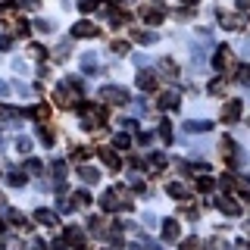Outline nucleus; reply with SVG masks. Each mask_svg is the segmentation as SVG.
<instances>
[{"label": "nucleus", "instance_id": "37998d69", "mask_svg": "<svg viewBox=\"0 0 250 250\" xmlns=\"http://www.w3.org/2000/svg\"><path fill=\"white\" fill-rule=\"evenodd\" d=\"M182 250H197V238H188L182 244Z\"/></svg>", "mask_w": 250, "mask_h": 250}, {"label": "nucleus", "instance_id": "ea45409f", "mask_svg": "<svg viewBox=\"0 0 250 250\" xmlns=\"http://www.w3.org/2000/svg\"><path fill=\"white\" fill-rule=\"evenodd\" d=\"M128 41H113V53H128Z\"/></svg>", "mask_w": 250, "mask_h": 250}, {"label": "nucleus", "instance_id": "9d476101", "mask_svg": "<svg viewBox=\"0 0 250 250\" xmlns=\"http://www.w3.org/2000/svg\"><path fill=\"white\" fill-rule=\"evenodd\" d=\"M178 238H182V225L175 219H166L163 222V241H178Z\"/></svg>", "mask_w": 250, "mask_h": 250}, {"label": "nucleus", "instance_id": "f3484780", "mask_svg": "<svg viewBox=\"0 0 250 250\" xmlns=\"http://www.w3.org/2000/svg\"><path fill=\"white\" fill-rule=\"evenodd\" d=\"M160 106L163 109H178V94H172V91L160 94Z\"/></svg>", "mask_w": 250, "mask_h": 250}, {"label": "nucleus", "instance_id": "8fccbe9b", "mask_svg": "<svg viewBox=\"0 0 250 250\" xmlns=\"http://www.w3.org/2000/svg\"><path fill=\"white\" fill-rule=\"evenodd\" d=\"M182 3H197V0H182Z\"/></svg>", "mask_w": 250, "mask_h": 250}, {"label": "nucleus", "instance_id": "f8f14e48", "mask_svg": "<svg viewBox=\"0 0 250 250\" xmlns=\"http://www.w3.org/2000/svg\"><path fill=\"white\" fill-rule=\"evenodd\" d=\"M35 219H38V222H41V225H47V229H53V225H60V219H57V213H50V209H35Z\"/></svg>", "mask_w": 250, "mask_h": 250}, {"label": "nucleus", "instance_id": "7c9ffc66", "mask_svg": "<svg viewBox=\"0 0 250 250\" xmlns=\"http://www.w3.org/2000/svg\"><path fill=\"white\" fill-rule=\"evenodd\" d=\"M35 28L41 31V35H50V31L57 28V25H53V22H47V19H38V22H35Z\"/></svg>", "mask_w": 250, "mask_h": 250}, {"label": "nucleus", "instance_id": "20e7f679", "mask_svg": "<svg viewBox=\"0 0 250 250\" xmlns=\"http://www.w3.org/2000/svg\"><path fill=\"white\" fill-rule=\"evenodd\" d=\"M241 113H244V104H241V100H229V104L222 106V122H225V125L238 122V119H241Z\"/></svg>", "mask_w": 250, "mask_h": 250}, {"label": "nucleus", "instance_id": "412c9836", "mask_svg": "<svg viewBox=\"0 0 250 250\" xmlns=\"http://www.w3.org/2000/svg\"><path fill=\"white\" fill-rule=\"evenodd\" d=\"M185 128H188V131H209V128H213V122H207V119H200V122H185Z\"/></svg>", "mask_w": 250, "mask_h": 250}, {"label": "nucleus", "instance_id": "9b49d317", "mask_svg": "<svg viewBox=\"0 0 250 250\" xmlns=\"http://www.w3.org/2000/svg\"><path fill=\"white\" fill-rule=\"evenodd\" d=\"M141 19H144L147 25H160V22H163V10H156V6H144V10H141Z\"/></svg>", "mask_w": 250, "mask_h": 250}, {"label": "nucleus", "instance_id": "2f4dec72", "mask_svg": "<svg viewBox=\"0 0 250 250\" xmlns=\"http://www.w3.org/2000/svg\"><path fill=\"white\" fill-rule=\"evenodd\" d=\"M209 94H225V78H216V82H209Z\"/></svg>", "mask_w": 250, "mask_h": 250}, {"label": "nucleus", "instance_id": "ddd939ff", "mask_svg": "<svg viewBox=\"0 0 250 250\" xmlns=\"http://www.w3.org/2000/svg\"><path fill=\"white\" fill-rule=\"evenodd\" d=\"M10 222H13V225H19L22 231H31V222H28V216L22 213V209H10Z\"/></svg>", "mask_w": 250, "mask_h": 250}, {"label": "nucleus", "instance_id": "4be33fe9", "mask_svg": "<svg viewBox=\"0 0 250 250\" xmlns=\"http://www.w3.org/2000/svg\"><path fill=\"white\" fill-rule=\"evenodd\" d=\"M131 147V138L128 135H116L113 138V150H128Z\"/></svg>", "mask_w": 250, "mask_h": 250}, {"label": "nucleus", "instance_id": "b1692460", "mask_svg": "<svg viewBox=\"0 0 250 250\" xmlns=\"http://www.w3.org/2000/svg\"><path fill=\"white\" fill-rule=\"evenodd\" d=\"M53 178H57V182L66 178V163H62V160H53Z\"/></svg>", "mask_w": 250, "mask_h": 250}, {"label": "nucleus", "instance_id": "de8ad7c7", "mask_svg": "<svg viewBox=\"0 0 250 250\" xmlns=\"http://www.w3.org/2000/svg\"><path fill=\"white\" fill-rule=\"evenodd\" d=\"M53 250H66V241H53Z\"/></svg>", "mask_w": 250, "mask_h": 250}, {"label": "nucleus", "instance_id": "a878e982", "mask_svg": "<svg viewBox=\"0 0 250 250\" xmlns=\"http://www.w3.org/2000/svg\"><path fill=\"white\" fill-rule=\"evenodd\" d=\"M160 138H163V144H172V125L169 122H160Z\"/></svg>", "mask_w": 250, "mask_h": 250}, {"label": "nucleus", "instance_id": "09e8293b", "mask_svg": "<svg viewBox=\"0 0 250 250\" xmlns=\"http://www.w3.org/2000/svg\"><path fill=\"white\" fill-rule=\"evenodd\" d=\"M6 94H10V88H6V84L0 82V97H6Z\"/></svg>", "mask_w": 250, "mask_h": 250}, {"label": "nucleus", "instance_id": "f03ea898", "mask_svg": "<svg viewBox=\"0 0 250 250\" xmlns=\"http://www.w3.org/2000/svg\"><path fill=\"white\" fill-rule=\"evenodd\" d=\"M100 100H106V104H113V106L131 104L128 91H125V88H119V84H106V88H100Z\"/></svg>", "mask_w": 250, "mask_h": 250}, {"label": "nucleus", "instance_id": "dca6fc26", "mask_svg": "<svg viewBox=\"0 0 250 250\" xmlns=\"http://www.w3.org/2000/svg\"><path fill=\"white\" fill-rule=\"evenodd\" d=\"M131 38H135L138 44H153V41H156V31H144V28H135V31H131Z\"/></svg>", "mask_w": 250, "mask_h": 250}, {"label": "nucleus", "instance_id": "c9c22d12", "mask_svg": "<svg viewBox=\"0 0 250 250\" xmlns=\"http://www.w3.org/2000/svg\"><path fill=\"white\" fill-rule=\"evenodd\" d=\"M25 166H28V172H31V175H41V169H44V166H41V160H28Z\"/></svg>", "mask_w": 250, "mask_h": 250}, {"label": "nucleus", "instance_id": "1a4fd4ad", "mask_svg": "<svg viewBox=\"0 0 250 250\" xmlns=\"http://www.w3.org/2000/svg\"><path fill=\"white\" fill-rule=\"evenodd\" d=\"M138 88L144 94L156 91V72H150V69H144V72H138Z\"/></svg>", "mask_w": 250, "mask_h": 250}, {"label": "nucleus", "instance_id": "a19ab883", "mask_svg": "<svg viewBox=\"0 0 250 250\" xmlns=\"http://www.w3.org/2000/svg\"><path fill=\"white\" fill-rule=\"evenodd\" d=\"M213 178H200V182H197V191H213Z\"/></svg>", "mask_w": 250, "mask_h": 250}, {"label": "nucleus", "instance_id": "f704fd0d", "mask_svg": "<svg viewBox=\"0 0 250 250\" xmlns=\"http://www.w3.org/2000/svg\"><path fill=\"white\" fill-rule=\"evenodd\" d=\"M16 150H19V153H28L31 150V141L28 138H19V141H16Z\"/></svg>", "mask_w": 250, "mask_h": 250}, {"label": "nucleus", "instance_id": "79ce46f5", "mask_svg": "<svg viewBox=\"0 0 250 250\" xmlns=\"http://www.w3.org/2000/svg\"><path fill=\"white\" fill-rule=\"evenodd\" d=\"M28 50H31V57H35V60H44V47L41 44H31Z\"/></svg>", "mask_w": 250, "mask_h": 250}, {"label": "nucleus", "instance_id": "cd10ccee", "mask_svg": "<svg viewBox=\"0 0 250 250\" xmlns=\"http://www.w3.org/2000/svg\"><path fill=\"white\" fill-rule=\"evenodd\" d=\"M31 116H35V119H47V116H50V106H47V104H38L35 109H31Z\"/></svg>", "mask_w": 250, "mask_h": 250}, {"label": "nucleus", "instance_id": "c85d7f7f", "mask_svg": "<svg viewBox=\"0 0 250 250\" xmlns=\"http://www.w3.org/2000/svg\"><path fill=\"white\" fill-rule=\"evenodd\" d=\"M88 156H91V147H72V160L82 163V160H88Z\"/></svg>", "mask_w": 250, "mask_h": 250}, {"label": "nucleus", "instance_id": "6ab92c4d", "mask_svg": "<svg viewBox=\"0 0 250 250\" xmlns=\"http://www.w3.org/2000/svg\"><path fill=\"white\" fill-rule=\"evenodd\" d=\"M66 241H69V244H72V247H78V250L84 247V234L78 231V229H69V231H66Z\"/></svg>", "mask_w": 250, "mask_h": 250}, {"label": "nucleus", "instance_id": "a18cd8bd", "mask_svg": "<svg viewBox=\"0 0 250 250\" xmlns=\"http://www.w3.org/2000/svg\"><path fill=\"white\" fill-rule=\"evenodd\" d=\"M10 44H13V38H10V35H0V50H6Z\"/></svg>", "mask_w": 250, "mask_h": 250}, {"label": "nucleus", "instance_id": "4468645a", "mask_svg": "<svg viewBox=\"0 0 250 250\" xmlns=\"http://www.w3.org/2000/svg\"><path fill=\"white\" fill-rule=\"evenodd\" d=\"M219 209H222L225 216H241V203H234L231 197H225V200H219Z\"/></svg>", "mask_w": 250, "mask_h": 250}, {"label": "nucleus", "instance_id": "c03bdc74", "mask_svg": "<svg viewBox=\"0 0 250 250\" xmlns=\"http://www.w3.org/2000/svg\"><path fill=\"white\" fill-rule=\"evenodd\" d=\"M22 10H38V0H19Z\"/></svg>", "mask_w": 250, "mask_h": 250}, {"label": "nucleus", "instance_id": "c756f323", "mask_svg": "<svg viewBox=\"0 0 250 250\" xmlns=\"http://www.w3.org/2000/svg\"><path fill=\"white\" fill-rule=\"evenodd\" d=\"M169 197H178V200H188V191L182 185H169Z\"/></svg>", "mask_w": 250, "mask_h": 250}, {"label": "nucleus", "instance_id": "58836bf2", "mask_svg": "<svg viewBox=\"0 0 250 250\" xmlns=\"http://www.w3.org/2000/svg\"><path fill=\"white\" fill-rule=\"evenodd\" d=\"M38 138H41V141H44L47 147L53 144V131H50V128H41V131H38Z\"/></svg>", "mask_w": 250, "mask_h": 250}, {"label": "nucleus", "instance_id": "39448f33", "mask_svg": "<svg viewBox=\"0 0 250 250\" xmlns=\"http://www.w3.org/2000/svg\"><path fill=\"white\" fill-rule=\"evenodd\" d=\"M97 35H100V25H94L88 19H82V22L72 25V38H97Z\"/></svg>", "mask_w": 250, "mask_h": 250}, {"label": "nucleus", "instance_id": "e433bc0d", "mask_svg": "<svg viewBox=\"0 0 250 250\" xmlns=\"http://www.w3.org/2000/svg\"><path fill=\"white\" fill-rule=\"evenodd\" d=\"M10 185L22 188V185H25V175H22V172H10Z\"/></svg>", "mask_w": 250, "mask_h": 250}, {"label": "nucleus", "instance_id": "72a5a7b5", "mask_svg": "<svg viewBox=\"0 0 250 250\" xmlns=\"http://www.w3.org/2000/svg\"><path fill=\"white\" fill-rule=\"evenodd\" d=\"M78 10H82V13H94V10H97V0H78Z\"/></svg>", "mask_w": 250, "mask_h": 250}, {"label": "nucleus", "instance_id": "7ed1b4c3", "mask_svg": "<svg viewBox=\"0 0 250 250\" xmlns=\"http://www.w3.org/2000/svg\"><path fill=\"white\" fill-rule=\"evenodd\" d=\"M100 207H104V209H119V207L128 209V207H131V200H128V197L122 200V188H109L104 197H100Z\"/></svg>", "mask_w": 250, "mask_h": 250}, {"label": "nucleus", "instance_id": "2eb2a0df", "mask_svg": "<svg viewBox=\"0 0 250 250\" xmlns=\"http://www.w3.org/2000/svg\"><path fill=\"white\" fill-rule=\"evenodd\" d=\"M100 160H104L109 169H119V156L113 153V147H100Z\"/></svg>", "mask_w": 250, "mask_h": 250}, {"label": "nucleus", "instance_id": "0eeeda50", "mask_svg": "<svg viewBox=\"0 0 250 250\" xmlns=\"http://www.w3.org/2000/svg\"><path fill=\"white\" fill-rule=\"evenodd\" d=\"M219 25L229 28V31H241L244 28V16H234V13H219Z\"/></svg>", "mask_w": 250, "mask_h": 250}, {"label": "nucleus", "instance_id": "49530a36", "mask_svg": "<svg viewBox=\"0 0 250 250\" xmlns=\"http://www.w3.org/2000/svg\"><path fill=\"white\" fill-rule=\"evenodd\" d=\"M31 250H47V244L44 241H31Z\"/></svg>", "mask_w": 250, "mask_h": 250}, {"label": "nucleus", "instance_id": "5701e85b", "mask_svg": "<svg viewBox=\"0 0 250 250\" xmlns=\"http://www.w3.org/2000/svg\"><path fill=\"white\" fill-rule=\"evenodd\" d=\"M72 200H75L82 209H88V207H91V194H88V191H75V197H72Z\"/></svg>", "mask_w": 250, "mask_h": 250}, {"label": "nucleus", "instance_id": "f257e3e1", "mask_svg": "<svg viewBox=\"0 0 250 250\" xmlns=\"http://www.w3.org/2000/svg\"><path fill=\"white\" fill-rule=\"evenodd\" d=\"M78 113L84 116V128H97V125L106 119V109L94 106V104H78Z\"/></svg>", "mask_w": 250, "mask_h": 250}, {"label": "nucleus", "instance_id": "aec40b11", "mask_svg": "<svg viewBox=\"0 0 250 250\" xmlns=\"http://www.w3.org/2000/svg\"><path fill=\"white\" fill-rule=\"evenodd\" d=\"M82 69H84V75H91L94 69H97V57H94V53H84V57H82Z\"/></svg>", "mask_w": 250, "mask_h": 250}, {"label": "nucleus", "instance_id": "423d86ee", "mask_svg": "<svg viewBox=\"0 0 250 250\" xmlns=\"http://www.w3.org/2000/svg\"><path fill=\"white\" fill-rule=\"evenodd\" d=\"M156 72H160L163 78H169V82H175V78H178V62L172 57H163L160 62H156Z\"/></svg>", "mask_w": 250, "mask_h": 250}, {"label": "nucleus", "instance_id": "393cba45", "mask_svg": "<svg viewBox=\"0 0 250 250\" xmlns=\"http://www.w3.org/2000/svg\"><path fill=\"white\" fill-rule=\"evenodd\" d=\"M163 166H166V153H153V156H150V169L160 172Z\"/></svg>", "mask_w": 250, "mask_h": 250}, {"label": "nucleus", "instance_id": "4c0bfd02", "mask_svg": "<svg viewBox=\"0 0 250 250\" xmlns=\"http://www.w3.org/2000/svg\"><path fill=\"white\" fill-rule=\"evenodd\" d=\"M66 57H69V44H60V47H57V53H53V60H60V62H62Z\"/></svg>", "mask_w": 250, "mask_h": 250}, {"label": "nucleus", "instance_id": "473e14b6", "mask_svg": "<svg viewBox=\"0 0 250 250\" xmlns=\"http://www.w3.org/2000/svg\"><path fill=\"white\" fill-rule=\"evenodd\" d=\"M234 150H238V144H234L231 138H222V153L225 156H234Z\"/></svg>", "mask_w": 250, "mask_h": 250}, {"label": "nucleus", "instance_id": "bb28decb", "mask_svg": "<svg viewBox=\"0 0 250 250\" xmlns=\"http://www.w3.org/2000/svg\"><path fill=\"white\" fill-rule=\"evenodd\" d=\"M238 82L241 84H250V66H247V62H241V66H238Z\"/></svg>", "mask_w": 250, "mask_h": 250}, {"label": "nucleus", "instance_id": "a211bd4d", "mask_svg": "<svg viewBox=\"0 0 250 250\" xmlns=\"http://www.w3.org/2000/svg\"><path fill=\"white\" fill-rule=\"evenodd\" d=\"M78 175H82V182H84V185L100 182V172H97V169H91V166H82V172H78Z\"/></svg>", "mask_w": 250, "mask_h": 250}, {"label": "nucleus", "instance_id": "6e6552de", "mask_svg": "<svg viewBox=\"0 0 250 250\" xmlns=\"http://www.w3.org/2000/svg\"><path fill=\"white\" fill-rule=\"evenodd\" d=\"M231 62V47H216V53H213V66H216V72H225V66Z\"/></svg>", "mask_w": 250, "mask_h": 250}]
</instances>
